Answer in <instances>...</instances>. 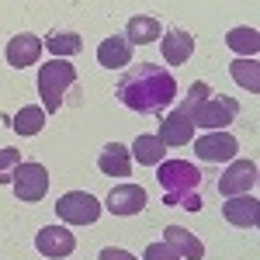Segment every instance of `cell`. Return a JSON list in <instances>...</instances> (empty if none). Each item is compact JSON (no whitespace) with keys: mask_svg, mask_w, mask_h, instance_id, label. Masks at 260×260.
<instances>
[{"mask_svg":"<svg viewBox=\"0 0 260 260\" xmlns=\"http://www.w3.org/2000/svg\"><path fill=\"white\" fill-rule=\"evenodd\" d=\"M156 180H160V187H163L167 205H177L180 208L187 198L198 194L201 174H198V167L187 163V160H163L160 170H156Z\"/></svg>","mask_w":260,"mask_h":260,"instance_id":"obj_2","label":"cell"},{"mask_svg":"<svg viewBox=\"0 0 260 260\" xmlns=\"http://www.w3.org/2000/svg\"><path fill=\"white\" fill-rule=\"evenodd\" d=\"M98 167H101V174H108V177H128L132 174V153H128V146L108 142L98 156Z\"/></svg>","mask_w":260,"mask_h":260,"instance_id":"obj_15","label":"cell"},{"mask_svg":"<svg viewBox=\"0 0 260 260\" xmlns=\"http://www.w3.org/2000/svg\"><path fill=\"white\" fill-rule=\"evenodd\" d=\"M18 167H21V153L11 149V146H4L0 149V184H11L14 174H18Z\"/></svg>","mask_w":260,"mask_h":260,"instance_id":"obj_25","label":"cell"},{"mask_svg":"<svg viewBox=\"0 0 260 260\" xmlns=\"http://www.w3.org/2000/svg\"><path fill=\"white\" fill-rule=\"evenodd\" d=\"M125 39H128V45H149V42L163 39L160 21H156V18H132V21H128Z\"/></svg>","mask_w":260,"mask_h":260,"instance_id":"obj_19","label":"cell"},{"mask_svg":"<svg viewBox=\"0 0 260 260\" xmlns=\"http://www.w3.org/2000/svg\"><path fill=\"white\" fill-rule=\"evenodd\" d=\"M128 153H132L142 167H160L163 156H167V146H163L156 136H139V139H136V146H132Z\"/></svg>","mask_w":260,"mask_h":260,"instance_id":"obj_18","label":"cell"},{"mask_svg":"<svg viewBox=\"0 0 260 260\" xmlns=\"http://www.w3.org/2000/svg\"><path fill=\"white\" fill-rule=\"evenodd\" d=\"M160 49H163L167 66H184V62L191 59V52H194V35H187V31H167Z\"/></svg>","mask_w":260,"mask_h":260,"instance_id":"obj_17","label":"cell"},{"mask_svg":"<svg viewBox=\"0 0 260 260\" xmlns=\"http://www.w3.org/2000/svg\"><path fill=\"white\" fill-rule=\"evenodd\" d=\"M11 184H14L18 201H42L49 191V170L42 163H21Z\"/></svg>","mask_w":260,"mask_h":260,"instance_id":"obj_6","label":"cell"},{"mask_svg":"<svg viewBox=\"0 0 260 260\" xmlns=\"http://www.w3.org/2000/svg\"><path fill=\"white\" fill-rule=\"evenodd\" d=\"M208 98H212V87H208L205 80L191 83V90H187V98H184V104H180L177 111H180V115H187V118H191V111H194L198 104H205Z\"/></svg>","mask_w":260,"mask_h":260,"instance_id":"obj_24","label":"cell"},{"mask_svg":"<svg viewBox=\"0 0 260 260\" xmlns=\"http://www.w3.org/2000/svg\"><path fill=\"white\" fill-rule=\"evenodd\" d=\"M101 212H104V205L87 191H70L56 201V215L70 225H94L101 219Z\"/></svg>","mask_w":260,"mask_h":260,"instance_id":"obj_4","label":"cell"},{"mask_svg":"<svg viewBox=\"0 0 260 260\" xmlns=\"http://www.w3.org/2000/svg\"><path fill=\"white\" fill-rule=\"evenodd\" d=\"M98 62L104 70H121V66H128V62H132V45H128V39H118V35L104 39L98 45Z\"/></svg>","mask_w":260,"mask_h":260,"instance_id":"obj_16","label":"cell"},{"mask_svg":"<svg viewBox=\"0 0 260 260\" xmlns=\"http://www.w3.org/2000/svg\"><path fill=\"white\" fill-rule=\"evenodd\" d=\"M222 215L229 225H240V229H253L260 222V201L253 194H236V198H225L222 205Z\"/></svg>","mask_w":260,"mask_h":260,"instance_id":"obj_11","label":"cell"},{"mask_svg":"<svg viewBox=\"0 0 260 260\" xmlns=\"http://www.w3.org/2000/svg\"><path fill=\"white\" fill-rule=\"evenodd\" d=\"M163 243H167L180 260H201L205 257L201 240L194 236V233H187L184 225H167V229H163Z\"/></svg>","mask_w":260,"mask_h":260,"instance_id":"obj_12","label":"cell"},{"mask_svg":"<svg viewBox=\"0 0 260 260\" xmlns=\"http://www.w3.org/2000/svg\"><path fill=\"white\" fill-rule=\"evenodd\" d=\"M225 45L233 49V52H240L243 59H253L260 49V35L253 28H233L229 35H225Z\"/></svg>","mask_w":260,"mask_h":260,"instance_id":"obj_20","label":"cell"},{"mask_svg":"<svg viewBox=\"0 0 260 260\" xmlns=\"http://www.w3.org/2000/svg\"><path fill=\"white\" fill-rule=\"evenodd\" d=\"M180 208H187V212H201V198L194 194V198H187V201H184Z\"/></svg>","mask_w":260,"mask_h":260,"instance_id":"obj_28","label":"cell"},{"mask_svg":"<svg viewBox=\"0 0 260 260\" xmlns=\"http://www.w3.org/2000/svg\"><path fill=\"white\" fill-rule=\"evenodd\" d=\"M240 115V101L233 98H208L205 104H198L191 111V121L198 128H208V132H222L225 125H233Z\"/></svg>","mask_w":260,"mask_h":260,"instance_id":"obj_5","label":"cell"},{"mask_svg":"<svg viewBox=\"0 0 260 260\" xmlns=\"http://www.w3.org/2000/svg\"><path fill=\"white\" fill-rule=\"evenodd\" d=\"M35 250L42 257H52V260H62L77 250V236L66 229V225H45L35 233Z\"/></svg>","mask_w":260,"mask_h":260,"instance_id":"obj_7","label":"cell"},{"mask_svg":"<svg viewBox=\"0 0 260 260\" xmlns=\"http://www.w3.org/2000/svg\"><path fill=\"white\" fill-rule=\"evenodd\" d=\"M253 184H257V163L253 160H233L229 170H225L222 180H219V194L236 198V194H246Z\"/></svg>","mask_w":260,"mask_h":260,"instance_id":"obj_8","label":"cell"},{"mask_svg":"<svg viewBox=\"0 0 260 260\" xmlns=\"http://www.w3.org/2000/svg\"><path fill=\"white\" fill-rule=\"evenodd\" d=\"M77 83V66L66 59H52L49 66L39 70V94H42V104H45V115L59 111L62 101H66V90Z\"/></svg>","mask_w":260,"mask_h":260,"instance_id":"obj_3","label":"cell"},{"mask_svg":"<svg viewBox=\"0 0 260 260\" xmlns=\"http://www.w3.org/2000/svg\"><path fill=\"white\" fill-rule=\"evenodd\" d=\"M115 94L125 108H132L139 115H160L163 108H170L177 101V80L156 62H139V66L125 70Z\"/></svg>","mask_w":260,"mask_h":260,"instance_id":"obj_1","label":"cell"},{"mask_svg":"<svg viewBox=\"0 0 260 260\" xmlns=\"http://www.w3.org/2000/svg\"><path fill=\"white\" fill-rule=\"evenodd\" d=\"M45 125V108H21L14 115V132L18 136H35Z\"/></svg>","mask_w":260,"mask_h":260,"instance_id":"obj_23","label":"cell"},{"mask_svg":"<svg viewBox=\"0 0 260 260\" xmlns=\"http://www.w3.org/2000/svg\"><path fill=\"white\" fill-rule=\"evenodd\" d=\"M104 208L111 215H139L142 208H146V191H142L139 184H118V187H111Z\"/></svg>","mask_w":260,"mask_h":260,"instance_id":"obj_10","label":"cell"},{"mask_svg":"<svg viewBox=\"0 0 260 260\" xmlns=\"http://www.w3.org/2000/svg\"><path fill=\"white\" fill-rule=\"evenodd\" d=\"M39 56H42V39H35L31 31L14 35V39L7 42V62H11L14 70H24V66L39 62Z\"/></svg>","mask_w":260,"mask_h":260,"instance_id":"obj_13","label":"cell"},{"mask_svg":"<svg viewBox=\"0 0 260 260\" xmlns=\"http://www.w3.org/2000/svg\"><path fill=\"white\" fill-rule=\"evenodd\" d=\"M142 260H180V257H177V253H174V250H170V246L160 240V243H149V246H146Z\"/></svg>","mask_w":260,"mask_h":260,"instance_id":"obj_26","label":"cell"},{"mask_svg":"<svg viewBox=\"0 0 260 260\" xmlns=\"http://www.w3.org/2000/svg\"><path fill=\"white\" fill-rule=\"evenodd\" d=\"M101 260H139V257H132L128 250H118V246H104L101 250Z\"/></svg>","mask_w":260,"mask_h":260,"instance_id":"obj_27","label":"cell"},{"mask_svg":"<svg viewBox=\"0 0 260 260\" xmlns=\"http://www.w3.org/2000/svg\"><path fill=\"white\" fill-rule=\"evenodd\" d=\"M156 139L163 146H187V142L194 139V121L187 118V115H180V111H170L160 121V136Z\"/></svg>","mask_w":260,"mask_h":260,"instance_id":"obj_14","label":"cell"},{"mask_svg":"<svg viewBox=\"0 0 260 260\" xmlns=\"http://www.w3.org/2000/svg\"><path fill=\"white\" fill-rule=\"evenodd\" d=\"M236 149H240V142L233 139L229 132H208V136L194 139V156L205 160V163L233 160V156H236Z\"/></svg>","mask_w":260,"mask_h":260,"instance_id":"obj_9","label":"cell"},{"mask_svg":"<svg viewBox=\"0 0 260 260\" xmlns=\"http://www.w3.org/2000/svg\"><path fill=\"white\" fill-rule=\"evenodd\" d=\"M45 45H49L52 59H66V56H77L83 49V39L77 31H52V35L45 39Z\"/></svg>","mask_w":260,"mask_h":260,"instance_id":"obj_21","label":"cell"},{"mask_svg":"<svg viewBox=\"0 0 260 260\" xmlns=\"http://www.w3.org/2000/svg\"><path fill=\"white\" fill-rule=\"evenodd\" d=\"M229 73H233V80L240 83L243 90H250V94H257V90H260V66L253 59L229 62Z\"/></svg>","mask_w":260,"mask_h":260,"instance_id":"obj_22","label":"cell"}]
</instances>
